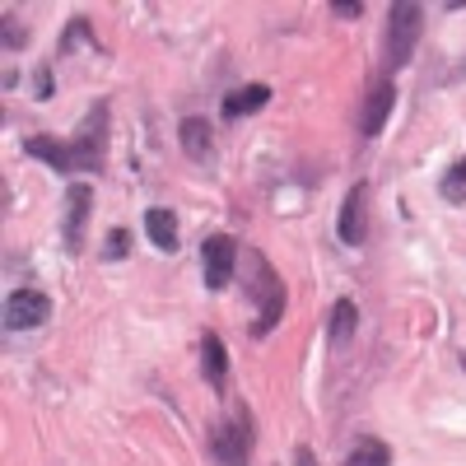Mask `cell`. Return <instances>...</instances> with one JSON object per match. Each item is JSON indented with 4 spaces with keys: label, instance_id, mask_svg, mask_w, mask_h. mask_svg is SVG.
Instances as JSON below:
<instances>
[{
    "label": "cell",
    "instance_id": "obj_14",
    "mask_svg": "<svg viewBox=\"0 0 466 466\" xmlns=\"http://www.w3.org/2000/svg\"><path fill=\"white\" fill-rule=\"evenodd\" d=\"M145 238L159 252H177V219H173V210H164V206L145 210Z\"/></svg>",
    "mask_w": 466,
    "mask_h": 466
},
{
    "label": "cell",
    "instance_id": "obj_6",
    "mask_svg": "<svg viewBox=\"0 0 466 466\" xmlns=\"http://www.w3.org/2000/svg\"><path fill=\"white\" fill-rule=\"evenodd\" d=\"M89 210H94V187L89 182H70L66 187V215H61V243H66V252H80L85 248Z\"/></svg>",
    "mask_w": 466,
    "mask_h": 466
},
{
    "label": "cell",
    "instance_id": "obj_10",
    "mask_svg": "<svg viewBox=\"0 0 466 466\" xmlns=\"http://www.w3.org/2000/svg\"><path fill=\"white\" fill-rule=\"evenodd\" d=\"M266 103H270V85L252 80V85H238V89H228V94H224V103H219V116H224V122H238V116H252V112H261Z\"/></svg>",
    "mask_w": 466,
    "mask_h": 466
},
{
    "label": "cell",
    "instance_id": "obj_23",
    "mask_svg": "<svg viewBox=\"0 0 466 466\" xmlns=\"http://www.w3.org/2000/svg\"><path fill=\"white\" fill-rule=\"evenodd\" d=\"M294 466H313V448H308V443L294 448Z\"/></svg>",
    "mask_w": 466,
    "mask_h": 466
},
{
    "label": "cell",
    "instance_id": "obj_20",
    "mask_svg": "<svg viewBox=\"0 0 466 466\" xmlns=\"http://www.w3.org/2000/svg\"><path fill=\"white\" fill-rule=\"evenodd\" d=\"M33 98H37V103L52 98V66H37V70H33Z\"/></svg>",
    "mask_w": 466,
    "mask_h": 466
},
{
    "label": "cell",
    "instance_id": "obj_1",
    "mask_svg": "<svg viewBox=\"0 0 466 466\" xmlns=\"http://www.w3.org/2000/svg\"><path fill=\"white\" fill-rule=\"evenodd\" d=\"M243 266L252 270V276L243 280V289H248V299L257 308L252 336H270V331L280 327V318H285V285L276 276V266H270L261 252H252V248H243Z\"/></svg>",
    "mask_w": 466,
    "mask_h": 466
},
{
    "label": "cell",
    "instance_id": "obj_8",
    "mask_svg": "<svg viewBox=\"0 0 466 466\" xmlns=\"http://www.w3.org/2000/svg\"><path fill=\"white\" fill-rule=\"evenodd\" d=\"M336 233H340V243H345V248H360V243L369 238V187H364V182H355V187L345 191Z\"/></svg>",
    "mask_w": 466,
    "mask_h": 466
},
{
    "label": "cell",
    "instance_id": "obj_11",
    "mask_svg": "<svg viewBox=\"0 0 466 466\" xmlns=\"http://www.w3.org/2000/svg\"><path fill=\"white\" fill-rule=\"evenodd\" d=\"M24 154H28V159H43V164H47V168H56V173H75V154H70V140L28 136V140H24Z\"/></svg>",
    "mask_w": 466,
    "mask_h": 466
},
{
    "label": "cell",
    "instance_id": "obj_3",
    "mask_svg": "<svg viewBox=\"0 0 466 466\" xmlns=\"http://www.w3.org/2000/svg\"><path fill=\"white\" fill-rule=\"evenodd\" d=\"M210 457L219 466H248L252 461V415H248V406L233 410L228 420H219L210 430Z\"/></svg>",
    "mask_w": 466,
    "mask_h": 466
},
{
    "label": "cell",
    "instance_id": "obj_16",
    "mask_svg": "<svg viewBox=\"0 0 466 466\" xmlns=\"http://www.w3.org/2000/svg\"><path fill=\"white\" fill-rule=\"evenodd\" d=\"M350 466H392V448L373 434H360L355 448H350Z\"/></svg>",
    "mask_w": 466,
    "mask_h": 466
},
{
    "label": "cell",
    "instance_id": "obj_17",
    "mask_svg": "<svg viewBox=\"0 0 466 466\" xmlns=\"http://www.w3.org/2000/svg\"><path fill=\"white\" fill-rule=\"evenodd\" d=\"M75 43H89V47L98 52V37H94V28H89V19H85V15H75V19L66 24V37H61V47H56V52L66 56Z\"/></svg>",
    "mask_w": 466,
    "mask_h": 466
},
{
    "label": "cell",
    "instance_id": "obj_9",
    "mask_svg": "<svg viewBox=\"0 0 466 466\" xmlns=\"http://www.w3.org/2000/svg\"><path fill=\"white\" fill-rule=\"evenodd\" d=\"M392 103H397V85L387 80V75H378V80L369 85V94H364V112H360V136L364 140L382 136L387 116H392Z\"/></svg>",
    "mask_w": 466,
    "mask_h": 466
},
{
    "label": "cell",
    "instance_id": "obj_4",
    "mask_svg": "<svg viewBox=\"0 0 466 466\" xmlns=\"http://www.w3.org/2000/svg\"><path fill=\"white\" fill-rule=\"evenodd\" d=\"M233 270H238V243L228 238V233H210V238L201 243V280L210 294L228 289Z\"/></svg>",
    "mask_w": 466,
    "mask_h": 466
},
{
    "label": "cell",
    "instance_id": "obj_18",
    "mask_svg": "<svg viewBox=\"0 0 466 466\" xmlns=\"http://www.w3.org/2000/svg\"><path fill=\"white\" fill-rule=\"evenodd\" d=\"M443 197H448V201H461V197H466V159H457V164L448 168V177H443Z\"/></svg>",
    "mask_w": 466,
    "mask_h": 466
},
{
    "label": "cell",
    "instance_id": "obj_21",
    "mask_svg": "<svg viewBox=\"0 0 466 466\" xmlns=\"http://www.w3.org/2000/svg\"><path fill=\"white\" fill-rule=\"evenodd\" d=\"M331 15H336V19H360V15H364V5H360V0H336Z\"/></svg>",
    "mask_w": 466,
    "mask_h": 466
},
{
    "label": "cell",
    "instance_id": "obj_15",
    "mask_svg": "<svg viewBox=\"0 0 466 466\" xmlns=\"http://www.w3.org/2000/svg\"><path fill=\"white\" fill-rule=\"evenodd\" d=\"M355 327H360V308H355V299H336V303H331V327H327L331 350H340L350 336H355Z\"/></svg>",
    "mask_w": 466,
    "mask_h": 466
},
{
    "label": "cell",
    "instance_id": "obj_13",
    "mask_svg": "<svg viewBox=\"0 0 466 466\" xmlns=\"http://www.w3.org/2000/svg\"><path fill=\"white\" fill-rule=\"evenodd\" d=\"M177 140H182V149H187V159H210V154H215V136H210L206 116H182Z\"/></svg>",
    "mask_w": 466,
    "mask_h": 466
},
{
    "label": "cell",
    "instance_id": "obj_5",
    "mask_svg": "<svg viewBox=\"0 0 466 466\" xmlns=\"http://www.w3.org/2000/svg\"><path fill=\"white\" fill-rule=\"evenodd\" d=\"M103 145H107V103H94L80 122V136L70 140V154H75V173L80 168H98L103 164Z\"/></svg>",
    "mask_w": 466,
    "mask_h": 466
},
{
    "label": "cell",
    "instance_id": "obj_12",
    "mask_svg": "<svg viewBox=\"0 0 466 466\" xmlns=\"http://www.w3.org/2000/svg\"><path fill=\"white\" fill-rule=\"evenodd\" d=\"M201 369H206V382L215 387V392H224V387H228V350H224L219 331L201 336Z\"/></svg>",
    "mask_w": 466,
    "mask_h": 466
},
{
    "label": "cell",
    "instance_id": "obj_19",
    "mask_svg": "<svg viewBox=\"0 0 466 466\" xmlns=\"http://www.w3.org/2000/svg\"><path fill=\"white\" fill-rule=\"evenodd\" d=\"M127 252H131V233H127V228H112L107 243H103V257H107V261H122Z\"/></svg>",
    "mask_w": 466,
    "mask_h": 466
},
{
    "label": "cell",
    "instance_id": "obj_7",
    "mask_svg": "<svg viewBox=\"0 0 466 466\" xmlns=\"http://www.w3.org/2000/svg\"><path fill=\"white\" fill-rule=\"evenodd\" d=\"M52 318V299L43 289H15L5 299V327L10 331H37Z\"/></svg>",
    "mask_w": 466,
    "mask_h": 466
},
{
    "label": "cell",
    "instance_id": "obj_22",
    "mask_svg": "<svg viewBox=\"0 0 466 466\" xmlns=\"http://www.w3.org/2000/svg\"><path fill=\"white\" fill-rule=\"evenodd\" d=\"M15 47H24V28L15 24V15H5V52H15Z\"/></svg>",
    "mask_w": 466,
    "mask_h": 466
},
{
    "label": "cell",
    "instance_id": "obj_2",
    "mask_svg": "<svg viewBox=\"0 0 466 466\" xmlns=\"http://www.w3.org/2000/svg\"><path fill=\"white\" fill-rule=\"evenodd\" d=\"M420 33H424V10L415 5V0H397V5L387 10V56H382L387 80L410 66V56L420 47Z\"/></svg>",
    "mask_w": 466,
    "mask_h": 466
}]
</instances>
